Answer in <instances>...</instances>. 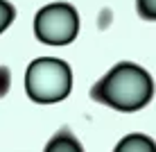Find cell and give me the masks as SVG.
I'll list each match as a JSON object with an SVG mask.
<instances>
[{
    "mask_svg": "<svg viewBox=\"0 0 156 152\" xmlns=\"http://www.w3.org/2000/svg\"><path fill=\"white\" fill-rule=\"evenodd\" d=\"M138 14L147 20H156V0H136Z\"/></svg>",
    "mask_w": 156,
    "mask_h": 152,
    "instance_id": "7",
    "label": "cell"
},
{
    "mask_svg": "<svg viewBox=\"0 0 156 152\" xmlns=\"http://www.w3.org/2000/svg\"><path fill=\"white\" fill-rule=\"evenodd\" d=\"M9 84H12V73H9L7 66H0V98L7 95Z\"/></svg>",
    "mask_w": 156,
    "mask_h": 152,
    "instance_id": "8",
    "label": "cell"
},
{
    "mask_svg": "<svg viewBox=\"0 0 156 152\" xmlns=\"http://www.w3.org/2000/svg\"><path fill=\"white\" fill-rule=\"evenodd\" d=\"M25 89H27V95L39 105L59 102L68 98L73 89V70L61 59L41 57L27 66Z\"/></svg>",
    "mask_w": 156,
    "mask_h": 152,
    "instance_id": "2",
    "label": "cell"
},
{
    "mask_svg": "<svg viewBox=\"0 0 156 152\" xmlns=\"http://www.w3.org/2000/svg\"><path fill=\"white\" fill-rule=\"evenodd\" d=\"M113 152H156V143L145 134H129L115 145Z\"/></svg>",
    "mask_w": 156,
    "mask_h": 152,
    "instance_id": "5",
    "label": "cell"
},
{
    "mask_svg": "<svg viewBox=\"0 0 156 152\" xmlns=\"http://www.w3.org/2000/svg\"><path fill=\"white\" fill-rule=\"evenodd\" d=\"M14 16H16V12H14V7L7 2V0H0V34H2L5 30L12 25V20H14Z\"/></svg>",
    "mask_w": 156,
    "mask_h": 152,
    "instance_id": "6",
    "label": "cell"
},
{
    "mask_svg": "<svg viewBox=\"0 0 156 152\" xmlns=\"http://www.w3.org/2000/svg\"><path fill=\"white\" fill-rule=\"evenodd\" d=\"M79 32V16L73 5L68 2H52L39 9L34 18V34L36 39L48 46H66Z\"/></svg>",
    "mask_w": 156,
    "mask_h": 152,
    "instance_id": "3",
    "label": "cell"
},
{
    "mask_svg": "<svg viewBox=\"0 0 156 152\" xmlns=\"http://www.w3.org/2000/svg\"><path fill=\"white\" fill-rule=\"evenodd\" d=\"M43 152H84V148L70 129H59L55 136L48 141Z\"/></svg>",
    "mask_w": 156,
    "mask_h": 152,
    "instance_id": "4",
    "label": "cell"
},
{
    "mask_svg": "<svg viewBox=\"0 0 156 152\" xmlns=\"http://www.w3.org/2000/svg\"><path fill=\"white\" fill-rule=\"evenodd\" d=\"M154 82L138 64L122 61L113 66L90 89V98L115 111H138L152 100Z\"/></svg>",
    "mask_w": 156,
    "mask_h": 152,
    "instance_id": "1",
    "label": "cell"
}]
</instances>
